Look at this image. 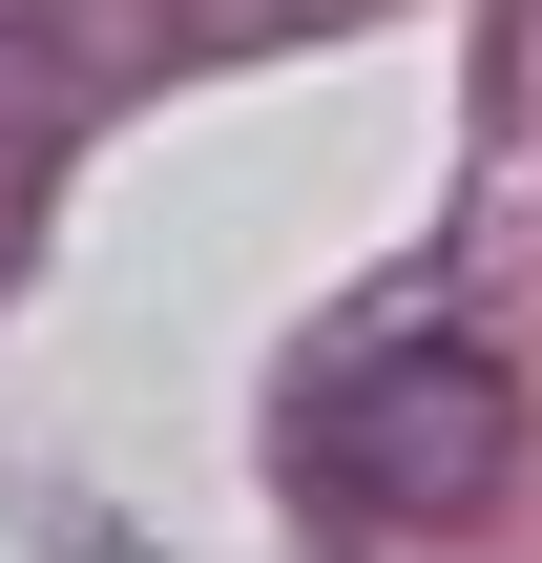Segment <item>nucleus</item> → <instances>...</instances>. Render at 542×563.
I'll use <instances>...</instances> for the list:
<instances>
[{"instance_id": "1", "label": "nucleus", "mask_w": 542, "mask_h": 563, "mask_svg": "<svg viewBox=\"0 0 542 563\" xmlns=\"http://www.w3.org/2000/svg\"><path fill=\"white\" fill-rule=\"evenodd\" d=\"M313 481H334L355 522H480V501L522 481V376H501L480 334H397V355H355V376L313 397Z\"/></svg>"}]
</instances>
